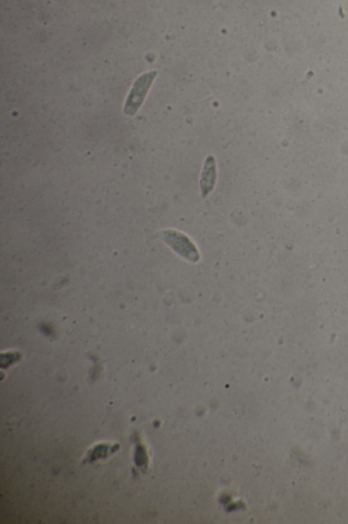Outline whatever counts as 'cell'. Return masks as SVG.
Here are the masks:
<instances>
[{
    "label": "cell",
    "instance_id": "cell-1",
    "mask_svg": "<svg viewBox=\"0 0 348 524\" xmlns=\"http://www.w3.org/2000/svg\"><path fill=\"white\" fill-rule=\"evenodd\" d=\"M157 237L190 262H198L200 255L193 242L185 233L175 230H164L157 233Z\"/></svg>",
    "mask_w": 348,
    "mask_h": 524
},
{
    "label": "cell",
    "instance_id": "cell-2",
    "mask_svg": "<svg viewBox=\"0 0 348 524\" xmlns=\"http://www.w3.org/2000/svg\"><path fill=\"white\" fill-rule=\"evenodd\" d=\"M157 75V71H151V72L142 75L135 81L130 95L126 100L125 107H124L126 115L133 116L138 112Z\"/></svg>",
    "mask_w": 348,
    "mask_h": 524
},
{
    "label": "cell",
    "instance_id": "cell-3",
    "mask_svg": "<svg viewBox=\"0 0 348 524\" xmlns=\"http://www.w3.org/2000/svg\"><path fill=\"white\" fill-rule=\"evenodd\" d=\"M217 161L214 156H208L200 178V190L203 198H207L215 189L217 182Z\"/></svg>",
    "mask_w": 348,
    "mask_h": 524
}]
</instances>
